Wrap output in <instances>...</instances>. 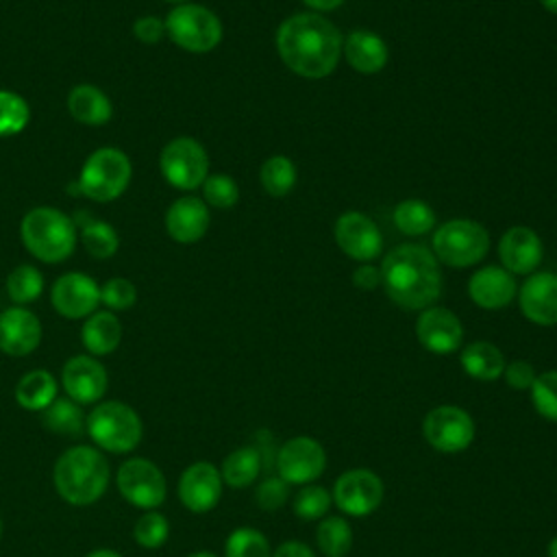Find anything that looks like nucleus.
<instances>
[{
    "label": "nucleus",
    "instance_id": "obj_15",
    "mask_svg": "<svg viewBox=\"0 0 557 557\" xmlns=\"http://www.w3.org/2000/svg\"><path fill=\"white\" fill-rule=\"evenodd\" d=\"M224 481L220 468L211 461H194L178 476V500L191 513L215 509L222 498Z\"/></svg>",
    "mask_w": 557,
    "mask_h": 557
},
{
    "label": "nucleus",
    "instance_id": "obj_53",
    "mask_svg": "<svg viewBox=\"0 0 557 557\" xmlns=\"http://www.w3.org/2000/svg\"><path fill=\"white\" fill-rule=\"evenodd\" d=\"M163 2H174V4H185V2H189V0H163Z\"/></svg>",
    "mask_w": 557,
    "mask_h": 557
},
{
    "label": "nucleus",
    "instance_id": "obj_21",
    "mask_svg": "<svg viewBox=\"0 0 557 557\" xmlns=\"http://www.w3.org/2000/svg\"><path fill=\"white\" fill-rule=\"evenodd\" d=\"M209 222V207L196 196H183L165 211V231L178 244H194L202 239Z\"/></svg>",
    "mask_w": 557,
    "mask_h": 557
},
{
    "label": "nucleus",
    "instance_id": "obj_38",
    "mask_svg": "<svg viewBox=\"0 0 557 557\" xmlns=\"http://www.w3.org/2000/svg\"><path fill=\"white\" fill-rule=\"evenodd\" d=\"M296 168L292 159L276 154L261 165V185L270 196H285L296 185Z\"/></svg>",
    "mask_w": 557,
    "mask_h": 557
},
{
    "label": "nucleus",
    "instance_id": "obj_23",
    "mask_svg": "<svg viewBox=\"0 0 557 557\" xmlns=\"http://www.w3.org/2000/svg\"><path fill=\"white\" fill-rule=\"evenodd\" d=\"M468 294L472 302L479 305L481 309H503L516 296L513 274L496 265L481 268L470 276Z\"/></svg>",
    "mask_w": 557,
    "mask_h": 557
},
{
    "label": "nucleus",
    "instance_id": "obj_28",
    "mask_svg": "<svg viewBox=\"0 0 557 557\" xmlns=\"http://www.w3.org/2000/svg\"><path fill=\"white\" fill-rule=\"evenodd\" d=\"M59 385L52 372L37 368L28 370L15 385V400L26 411H44L57 398Z\"/></svg>",
    "mask_w": 557,
    "mask_h": 557
},
{
    "label": "nucleus",
    "instance_id": "obj_4",
    "mask_svg": "<svg viewBox=\"0 0 557 557\" xmlns=\"http://www.w3.org/2000/svg\"><path fill=\"white\" fill-rule=\"evenodd\" d=\"M24 248L41 263H61L78 244L76 222L57 207H35L20 224Z\"/></svg>",
    "mask_w": 557,
    "mask_h": 557
},
{
    "label": "nucleus",
    "instance_id": "obj_49",
    "mask_svg": "<svg viewBox=\"0 0 557 557\" xmlns=\"http://www.w3.org/2000/svg\"><path fill=\"white\" fill-rule=\"evenodd\" d=\"M85 557H122V555L117 550H113V548H96V550L87 553Z\"/></svg>",
    "mask_w": 557,
    "mask_h": 557
},
{
    "label": "nucleus",
    "instance_id": "obj_22",
    "mask_svg": "<svg viewBox=\"0 0 557 557\" xmlns=\"http://www.w3.org/2000/svg\"><path fill=\"white\" fill-rule=\"evenodd\" d=\"M498 252L507 272L529 274L542 261V242L535 231L527 226H513L500 237Z\"/></svg>",
    "mask_w": 557,
    "mask_h": 557
},
{
    "label": "nucleus",
    "instance_id": "obj_8",
    "mask_svg": "<svg viewBox=\"0 0 557 557\" xmlns=\"http://www.w3.org/2000/svg\"><path fill=\"white\" fill-rule=\"evenodd\" d=\"M490 248L487 231L472 220H448L433 235V250L440 261L453 268H466L485 257Z\"/></svg>",
    "mask_w": 557,
    "mask_h": 557
},
{
    "label": "nucleus",
    "instance_id": "obj_32",
    "mask_svg": "<svg viewBox=\"0 0 557 557\" xmlns=\"http://www.w3.org/2000/svg\"><path fill=\"white\" fill-rule=\"evenodd\" d=\"M46 283H44V274L30 265V263H22V265H15L9 276H7V294H9V300L17 307H24V305H30L35 302L41 292H44Z\"/></svg>",
    "mask_w": 557,
    "mask_h": 557
},
{
    "label": "nucleus",
    "instance_id": "obj_13",
    "mask_svg": "<svg viewBox=\"0 0 557 557\" xmlns=\"http://www.w3.org/2000/svg\"><path fill=\"white\" fill-rule=\"evenodd\" d=\"M274 468L285 483L309 485L326 470V450L311 435H294L278 446Z\"/></svg>",
    "mask_w": 557,
    "mask_h": 557
},
{
    "label": "nucleus",
    "instance_id": "obj_52",
    "mask_svg": "<svg viewBox=\"0 0 557 557\" xmlns=\"http://www.w3.org/2000/svg\"><path fill=\"white\" fill-rule=\"evenodd\" d=\"M187 557H218V555L211 553V550H196V553H191V555H187Z\"/></svg>",
    "mask_w": 557,
    "mask_h": 557
},
{
    "label": "nucleus",
    "instance_id": "obj_9",
    "mask_svg": "<svg viewBox=\"0 0 557 557\" xmlns=\"http://www.w3.org/2000/svg\"><path fill=\"white\" fill-rule=\"evenodd\" d=\"M474 435L472 416L457 405H437L422 418V437L437 453H463L474 442Z\"/></svg>",
    "mask_w": 557,
    "mask_h": 557
},
{
    "label": "nucleus",
    "instance_id": "obj_54",
    "mask_svg": "<svg viewBox=\"0 0 557 557\" xmlns=\"http://www.w3.org/2000/svg\"><path fill=\"white\" fill-rule=\"evenodd\" d=\"M0 537H2V518H0Z\"/></svg>",
    "mask_w": 557,
    "mask_h": 557
},
{
    "label": "nucleus",
    "instance_id": "obj_47",
    "mask_svg": "<svg viewBox=\"0 0 557 557\" xmlns=\"http://www.w3.org/2000/svg\"><path fill=\"white\" fill-rule=\"evenodd\" d=\"M352 283L359 289H374L381 283V270L372 268V265H361L355 270L352 274Z\"/></svg>",
    "mask_w": 557,
    "mask_h": 557
},
{
    "label": "nucleus",
    "instance_id": "obj_24",
    "mask_svg": "<svg viewBox=\"0 0 557 557\" xmlns=\"http://www.w3.org/2000/svg\"><path fill=\"white\" fill-rule=\"evenodd\" d=\"M122 342V322L113 311H94L81 326V344L87 355L104 357L111 355Z\"/></svg>",
    "mask_w": 557,
    "mask_h": 557
},
{
    "label": "nucleus",
    "instance_id": "obj_37",
    "mask_svg": "<svg viewBox=\"0 0 557 557\" xmlns=\"http://www.w3.org/2000/svg\"><path fill=\"white\" fill-rule=\"evenodd\" d=\"M30 122V107L17 91L0 89V137L22 133Z\"/></svg>",
    "mask_w": 557,
    "mask_h": 557
},
{
    "label": "nucleus",
    "instance_id": "obj_29",
    "mask_svg": "<svg viewBox=\"0 0 557 557\" xmlns=\"http://www.w3.org/2000/svg\"><path fill=\"white\" fill-rule=\"evenodd\" d=\"M261 470H263V461H261V455L255 448V444L239 446V448L231 450L220 466L224 485H228L233 490L250 487L259 479Z\"/></svg>",
    "mask_w": 557,
    "mask_h": 557
},
{
    "label": "nucleus",
    "instance_id": "obj_6",
    "mask_svg": "<svg viewBox=\"0 0 557 557\" xmlns=\"http://www.w3.org/2000/svg\"><path fill=\"white\" fill-rule=\"evenodd\" d=\"M133 176V165L126 152L113 146L96 148L83 163L76 187L94 202H111L120 198Z\"/></svg>",
    "mask_w": 557,
    "mask_h": 557
},
{
    "label": "nucleus",
    "instance_id": "obj_3",
    "mask_svg": "<svg viewBox=\"0 0 557 557\" xmlns=\"http://www.w3.org/2000/svg\"><path fill=\"white\" fill-rule=\"evenodd\" d=\"M109 461L104 459L102 450L78 444L59 455L52 470V481L65 503L85 507L102 498L109 485Z\"/></svg>",
    "mask_w": 557,
    "mask_h": 557
},
{
    "label": "nucleus",
    "instance_id": "obj_35",
    "mask_svg": "<svg viewBox=\"0 0 557 557\" xmlns=\"http://www.w3.org/2000/svg\"><path fill=\"white\" fill-rule=\"evenodd\" d=\"M224 557H272L270 540L255 527H237L224 542Z\"/></svg>",
    "mask_w": 557,
    "mask_h": 557
},
{
    "label": "nucleus",
    "instance_id": "obj_2",
    "mask_svg": "<svg viewBox=\"0 0 557 557\" xmlns=\"http://www.w3.org/2000/svg\"><path fill=\"white\" fill-rule=\"evenodd\" d=\"M381 283L392 302L407 311L433 307L442 292L435 255L418 244L396 246L381 263Z\"/></svg>",
    "mask_w": 557,
    "mask_h": 557
},
{
    "label": "nucleus",
    "instance_id": "obj_41",
    "mask_svg": "<svg viewBox=\"0 0 557 557\" xmlns=\"http://www.w3.org/2000/svg\"><path fill=\"white\" fill-rule=\"evenodd\" d=\"M137 302V287L124 276H113L100 285V305L107 311H128Z\"/></svg>",
    "mask_w": 557,
    "mask_h": 557
},
{
    "label": "nucleus",
    "instance_id": "obj_27",
    "mask_svg": "<svg viewBox=\"0 0 557 557\" xmlns=\"http://www.w3.org/2000/svg\"><path fill=\"white\" fill-rule=\"evenodd\" d=\"M459 363L470 379L490 383V381H496L498 376H503L507 361L498 346H494L492 342L479 339V342H472L461 348Z\"/></svg>",
    "mask_w": 557,
    "mask_h": 557
},
{
    "label": "nucleus",
    "instance_id": "obj_5",
    "mask_svg": "<svg viewBox=\"0 0 557 557\" xmlns=\"http://www.w3.org/2000/svg\"><path fill=\"white\" fill-rule=\"evenodd\" d=\"M87 435L96 448L113 455L131 453L139 446L144 424L139 413L122 400H102L87 416Z\"/></svg>",
    "mask_w": 557,
    "mask_h": 557
},
{
    "label": "nucleus",
    "instance_id": "obj_20",
    "mask_svg": "<svg viewBox=\"0 0 557 557\" xmlns=\"http://www.w3.org/2000/svg\"><path fill=\"white\" fill-rule=\"evenodd\" d=\"M520 309L537 326L557 324V274L535 272L520 287Z\"/></svg>",
    "mask_w": 557,
    "mask_h": 557
},
{
    "label": "nucleus",
    "instance_id": "obj_26",
    "mask_svg": "<svg viewBox=\"0 0 557 557\" xmlns=\"http://www.w3.org/2000/svg\"><path fill=\"white\" fill-rule=\"evenodd\" d=\"M342 50L348 65L361 74H374L387 63L385 41L370 30H352L346 37Z\"/></svg>",
    "mask_w": 557,
    "mask_h": 557
},
{
    "label": "nucleus",
    "instance_id": "obj_34",
    "mask_svg": "<svg viewBox=\"0 0 557 557\" xmlns=\"http://www.w3.org/2000/svg\"><path fill=\"white\" fill-rule=\"evenodd\" d=\"M333 507V496L331 490L318 483L300 485V490L294 494L292 500V511L298 520L305 522H318L324 516H329V509Z\"/></svg>",
    "mask_w": 557,
    "mask_h": 557
},
{
    "label": "nucleus",
    "instance_id": "obj_7",
    "mask_svg": "<svg viewBox=\"0 0 557 557\" xmlns=\"http://www.w3.org/2000/svg\"><path fill=\"white\" fill-rule=\"evenodd\" d=\"M163 22L165 35L187 52H209L222 41L220 17L202 4H176Z\"/></svg>",
    "mask_w": 557,
    "mask_h": 557
},
{
    "label": "nucleus",
    "instance_id": "obj_33",
    "mask_svg": "<svg viewBox=\"0 0 557 557\" xmlns=\"http://www.w3.org/2000/svg\"><path fill=\"white\" fill-rule=\"evenodd\" d=\"M78 242L96 259H111L120 248L117 231L104 220H87L78 228Z\"/></svg>",
    "mask_w": 557,
    "mask_h": 557
},
{
    "label": "nucleus",
    "instance_id": "obj_40",
    "mask_svg": "<svg viewBox=\"0 0 557 557\" xmlns=\"http://www.w3.org/2000/svg\"><path fill=\"white\" fill-rule=\"evenodd\" d=\"M529 392L535 413L557 424V370L540 372Z\"/></svg>",
    "mask_w": 557,
    "mask_h": 557
},
{
    "label": "nucleus",
    "instance_id": "obj_31",
    "mask_svg": "<svg viewBox=\"0 0 557 557\" xmlns=\"http://www.w3.org/2000/svg\"><path fill=\"white\" fill-rule=\"evenodd\" d=\"M352 527L346 516H324L315 527V546L324 557H346L352 548Z\"/></svg>",
    "mask_w": 557,
    "mask_h": 557
},
{
    "label": "nucleus",
    "instance_id": "obj_18",
    "mask_svg": "<svg viewBox=\"0 0 557 557\" xmlns=\"http://www.w3.org/2000/svg\"><path fill=\"white\" fill-rule=\"evenodd\" d=\"M418 342L433 355H450L461 346L463 326L459 318L446 307L422 309L416 322Z\"/></svg>",
    "mask_w": 557,
    "mask_h": 557
},
{
    "label": "nucleus",
    "instance_id": "obj_50",
    "mask_svg": "<svg viewBox=\"0 0 557 557\" xmlns=\"http://www.w3.org/2000/svg\"><path fill=\"white\" fill-rule=\"evenodd\" d=\"M546 557H557V535L550 537V542L546 546Z\"/></svg>",
    "mask_w": 557,
    "mask_h": 557
},
{
    "label": "nucleus",
    "instance_id": "obj_45",
    "mask_svg": "<svg viewBox=\"0 0 557 557\" xmlns=\"http://www.w3.org/2000/svg\"><path fill=\"white\" fill-rule=\"evenodd\" d=\"M133 37L146 46L159 44L165 35V22L157 15H141L133 22Z\"/></svg>",
    "mask_w": 557,
    "mask_h": 557
},
{
    "label": "nucleus",
    "instance_id": "obj_30",
    "mask_svg": "<svg viewBox=\"0 0 557 557\" xmlns=\"http://www.w3.org/2000/svg\"><path fill=\"white\" fill-rule=\"evenodd\" d=\"M44 426L63 437H81L87 426V416L83 405L72 398H54V403L41 411Z\"/></svg>",
    "mask_w": 557,
    "mask_h": 557
},
{
    "label": "nucleus",
    "instance_id": "obj_36",
    "mask_svg": "<svg viewBox=\"0 0 557 557\" xmlns=\"http://www.w3.org/2000/svg\"><path fill=\"white\" fill-rule=\"evenodd\" d=\"M394 224L405 235H422L433 228L435 213L426 202H422L418 198H409V200H403L396 205Z\"/></svg>",
    "mask_w": 557,
    "mask_h": 557
},
{
    "label": "nucleus",
    "instance_id": "obj_11",
    "mask_svg": "<svg viewBox=\"0 0 557 557\" xmlns=\"http://www.w3.org/2000/svg\"><path fill=\"white\" fill-rule=\"evenodd\" d=\"M331 496L342 516L366 518L381 507L385 485L383 479L370 468H348L335 479Z\"/></svg>",
    "mask_w": 557,
    "mask_h": 557
},
{
    "label": "nucleus",
    "instance_id": "obj_12",
    "mask_svg": "<svg viewBox=\"0 0 557 557\" xmlns=\"http://www.w3.org/2000/svg\"><path fill=\"white\" fill-rule=\"evenodd\" d=\"M159 170L172 187L189 191L209 176V154L194 137H174L159 154Z\"/></svg>",
    "mask_w": 557,
    "mask_h": 557
},
{
    "label": "nucleus",
    "instance_id": "obj_19",
    "mask_svg": "<svg viewBox=\"0 0 557 557\" xmlns=\"http://www.w3.org/2000/svg\"><path fill=\"white\" fill-rule=\"evenodd\" d=\"M41 322L26 307H9L0 313V350L9 357H26L41 344Z\"/></svg>",
    "mask_w": 557,
    "mask_h": 557
},
{
    "label": "nucleus",
    "instance_id": "obj_48",
    "mask_svg": "<svg viewBox=\"0 0 557 557\" xmlns=\"http://www.w3.org/2000/svg\"><path fill=\"white\" fill-rule=\"evenodd\" d=\"M305 4H309L311 9H318V11H331L335 7H339L344 0H302Z\"/></svg>",
    "mask_w": 557,
    "mask_h": 557
},
{
    "label": "nucleus",
    "instance_id": "obj_39",
    "mask_svg": "<svg viewBox=\"0 0 557 557\" xmlns=\"http://www.w3.org/2000/svg\"><path fill=\"white\" fill-rule=\"evenodd\" d=\"M170 537V522L159 509L144 511L133 524V540L144 548H159Z\"/></svg>",
    "mask_w": 557,
    "mask_h": 557
},
{
    "label": "nucleus",
    "instance_id": "obj_51",
    "mask_svg": "<svg viewBox=\"0 0 557 557\" xmlns=\"http://www.w3.org/2000/svg\"><path fill=\"white\" fill-rule=\"evenodd\" d=\"M542 4H544V9H546L548 13H555V15H557V0H542Z\"/></svg>",
    "mask_w": 557,
    "mask_h": 557
},
{
    "label": "nucleus",
    "instance_id": "obj_46",
    "mask_svg": "<svg viewBox=\"0 0 557 557\" xmlns=\"http://www.w3.org/2000/svg\"><path fill=\"white\" fill-rule=\"evenodd\" d=\"M272 557H315V553L309 544L300 540H287L272 550Z\"/></svg>",
    "mask_w": 557,
    "mask_h": 557
},
{
    "label": "nucleus",
    "instance_id": "obj_42",
    "mask_svg": "<svg viewBox=\"0 0 557 557\" xmlns=\"http://www.w3.org/2000/svg\"><path fill=\"white\" fill-rule=\"evenodd\" d=\"M200 187L205 202L211 207L228 209L239 200V187L228 174H209Z\"/></svg>",
    "mask_w": 557,
    "mask_h": 557
},
{
    "label": "nucleus",
    "instance_id": "obj_44",
    "mask_svg": "<svg viewBox=\"0 0 557 557\" xmlns=\"http://www.w3.org/2000/svg\"><path fill=\"white\" fill-rule=\"evenodd\" d=\"M535 376H537L535 368L524 359H513V361L505 363V370H503V379H505L507 387L518 389V392L531 389Z\"/></svg>",
    "mask_w": 557,
    "mask_h": 557
},
{
    "label": "nucleus",
    "instance_id": "obj_16",
    "mask_svg": "<svg viewBox=\"0 0 557 557\" xmlns=\"http://www.w3.org/2000/svg\"><path fill=\"white\" fill-rule=\"evenodd\" d=\"M61 385L78 405H96L109 387L107 368L91 355H74L63 363Z\"/></svg>",
    "mask_w": 557,
    "mask_h": 557
},
{
    "label": "nucleus",
    "instance_id": "obj_14",
    "mask_svg": "<svg viewBox=\"0 0 557 557\" xmlns=\"http://www.w3.org/2000/svg\"><path fill=\"white\" fill-rule=\"evenodd\" d=\"M54 311L67 320H85L100 305V285L83 272L61 274L50 289Z\"/></svg>",
    "mask_w": 557,
    "mask_h": 557
},
{
    "label": "nucleus",
    "instance_id": "obj_17",
    "mask_svg": "<svg viewBox=\"0 0 557 557\" xmlns=\"http://www.w3.org/2000/svg\"><path fill=\"white\" fill-rule=\"evenodd\" d=\"M337 246L357 261L374 259L383 248V237L379 226L359 211H346L335 222Z\"/></svg>",
    "mask_w": 557,
    "mask_h": 557
},
{
    "label": "nucleus",
    "instance_id": "obj_10",
    "mask_svg": "<svg viewBox=\"0 0 557 557\" xmlns=\"http://www.w3.org/2000/svg\"><path fill=\"white\" fill-rule=\"evenodd\" d=\"M120 496L144 511L159 509L168 496V481L161 468L144 457L126 459L115 474Z\"/></svg>",
    "mask_w": 557,
    "mask_h": 557
},
{
    "label": "nucleus",
    "instance_id": "obj_43",
    "mask_svg": "<svg viewBox=\"0 0 557 557\" xmlns=\"http://www.w3.org/2000/svg\"><path fill=\"white\" fill-rule=\"evenodd\" d=\"M289 498V483H285L278 474L265 476L257 487H255V500L257 507L263 511H278Z\"/></svg>",
    "mask_w": 557,
    "mask_h": 557
},
{
    "label": "nucleus",
    "instance_id": "obj_1",
    "mask_svg": "<svg viewBox=\"0 0 557 557\" xmlns=\"http://www.w3.org/2000/svg\"><path fill=\"white\" fill-rule=\"evenodd\" d=\"M342 35L320 13L287 17L276 30V48L283 63L305 78L329 76L342 54Z\"/></svg>",
    "mask_w": 557,
    "mask_h": 557
},
{
    "label": "nucleus",
    "instance_id": "obj_25",
    "mask_svg": "<svg viewBox=\"0 0 557 557\" xmlns=\"http://www.w3.org/2000/svg\"><path fill=\"white\" fill-rule=\"evenodd\" d=\"M70 115L85 126H102L113 117V104L109 96L89 83H81L67 94Z\"/></svg>",
    "mask_w": 557,
    "mask_h": 557
}]
</instances>
